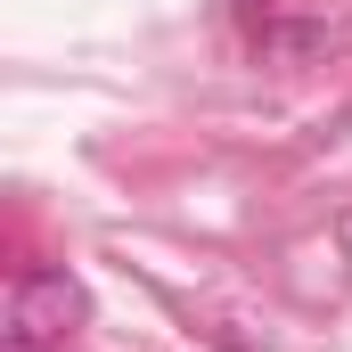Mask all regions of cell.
Returning a JSON list of instances; mask_svg holds the SVG:
<instances>
[{
    "label": "cell",
    "mask_w": 352,
    "mask_h": 352,
    "mask_svg": "<svg viewBox=\"0 0 352 352\" xmlns=\"http://www.w3.org/2000/svg\"><path fill=\"white\" fill-rule=\"evenodd\" d=\"M82 320V287L66 270H25L8 287V320H0V352H66Z\"/></svg>",
    "instance_id": "1"
}]
</instances>
